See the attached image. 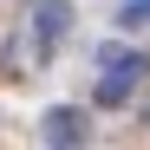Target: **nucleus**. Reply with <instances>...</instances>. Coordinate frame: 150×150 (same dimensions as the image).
<instances>
[{
  "mask_svg": "<svg viewBox=\"0 0 150 150\" xmlns=\"http://www.w3.org/2000/svg\"><path fill=\"white\" fill-rule=\"evenodd\" d=\"M98 65H111V72H105V85H98V105H124V98H131V85L150 72L137 52H124V46H98Z\"/></svg>",
  "mask_w": 150,
  "mask_h": 150,
  "instance_id": "1",
  "label": "nucleus"
},
{
  "mask_svg": "<svg viewBox=\"0 0 150 150\" xmlns=\"http://www.w3.org/2000/svg\"><path fill=\"white\" fill-rule=\"evenodd\" d=\"M39 137H52V144H85V111H72V105L46 111V117H39Z\"/></svg>",
  "mask_w": 150,
  "mask_h": 150,
  "instance_id": "2",
  "label": "nucleus"
},
{
  "mask_svg": "<svg viewBox=\"0 0 150 150\" xmlns=\"http://www.w3.org/2000/svg\"><path fill=\"white\" fill-rule=\"evenodd\" d=\"M65 20H72V13L59 7V0H46V7L33 13V39H39V52H52V46L65 39Z\"/></svg>",
  "mask_w": 150,
  "mask_h": 150,
  "instance_id": "3",
  "label": "nucleus"
},
{
  "mask_svg": "<svg viewBox=\"0 0 150 150\" xmlns=\"http://www.w3.org/2000/svg\"><path fill=\"white\" fill-rule=\"evenodd\" d=\"M117 20H124L131 33H137V26H150V0H124V13H117Z\"/></svg>",
  "mask_w": 150,
  "mask_h": 150,
  "instance_id": "4",
  "label": "nucleus"
}]
</instances>
